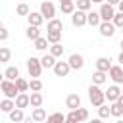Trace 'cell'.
Returning a JSON list of instances; mask_svg holds the SVG:
<instances>
[{
	"label": "cell",
	"instance_id": "10",
	"mask_svg": "<svg viewBox=\"0 0 123 123\" xmlns=\"http://www.w3.org/2000/svg\"><path fill=\"white\" fill-rule=\"evenodd\" d=\"M121 92H123V90L119 88V85L113 83V85L108 86V90H106V100H108V102H115V100L121 96Z\"/></svg>",
	"mask_w": 123,
	"mask_h": 123
},
{
	"label": "cell",
	"instance_id": "45",
	"mask_svg": "<svg viewBox=\"0 0 123 123\" xmlns=\"http://www.w3.org/2000/svg\"><path fill=\"white\" fill-rule=\"evenodd\" d=\"M117 8H119V12H123V0H121V2L117 4Z\"/></svg>",
	"mask_w": 123,
	"mask_h": 123
},
{
	"label": "cell",
	"instance_id": "44",
	"mask_svg": "<svg viewBox=\"0 0 123 123\" xmlns=\"http://www.w3.org/2000/svg\"><path fill=\"white\" fill-rule=\"evenodd\" d=\"M117 60H119V63L123 65V50H121V54H119V58H117Z\"/></svg>",
	"mask_w": 123,
	"mask_h": 123
},
{
	"label": "cell",
	"instance_id": "28",
	"mask_svg": "<svg viewBox=\"0 0 123 123\" xmlns=\"http://www.w3.org/2000/svg\"><path fill=\"white\" fill-rule=\"evenodd\" d=\"M63 52H65V50H63V46H62L60 42L50 44V54H54L56 58H62V56H63Z\"/></svg>",
	"mask_w": 123,
	"mask_h": 123
},
{
	"label": "cell",
	"instance_id": "36",
	"mask_svg": "<svg viewBox=\"0 0 123 123\" xmlns=\"http://www.w3.org/2000/svg\"><path fill=\"white\" fill-rule=\"evenodd\" d=\"M29 88H31V90H42V81H40L38 77H33V79L29 81Z\"/></svg>",
	"mask_w": 123,
	"mask_h": 123
},
{
	"label": "cell",
	"instance_id": "32",
	"mask_svg": "<svg viewBox=\"0 0 123 123\" xmlns=\"http://www.w3.org/2000/svg\"><path fill=\"white\" fill-rule=\"evenodd\" d=\"M15 85H17L19 92H27V90H29V81L23 79V77H17V79H15Z\"/></svg>",
	"mask_w": 123,
	"mask_h": 123
},
{
	"label": "cell",
	"instance_id": "19",
	"mask_svg": "<svg viewBox=\"0 0 123 123\" xmlns=\"http://www.w3.org/2000/svg\"><path fill=\"white\" fill-rule=\"evenodd\" d=\"M25 37H27L29 40H33V42H35V40L40 37V29H38L37 25H29V27H27V31H25Z\"/></svg>",
	"mask_w": 123,
	"mask_h": 123
},
{
	"label": "cell",
	"instance_id": "5",
	"mask_svg": "<svg viewBox=\"0 0 123 123\" xmlns=\"http://www.w3.org/2000/svg\"><path fill=\"white\" fill-rule=\"evenodd\" d=\"M100 17H102V21H111L113 19V15H115V10H113V6L108 2H102V6H100Z\"/></svg>",
	"mask_w": 123,
	"mask_h": 123
},
{
	"label": "cell",
	"instance_id": "24",
	"mask_svg": "<svg viewBox=\"0 0 123 123\" xmlns=\"http://www.w3.org/2000/svg\"><path fill=\"white\" fill-rule=\"evenodd\" d=\"M31 117H33V121H37V123H38V121H46V119H48L46 110H44V108H40V106L33 110V115H31Z\"/></svg>",
	"mask_w": 123,
	"mask_h": 123
},
{
	"label": "cell",
	"instance_id": "23",
	"mask_svg": "<svg viewBox=\"0 0 123 123\" xmlns=\"http://www.w3.org/2000/svg\"><path fill=\"white\" fill-rule=\"evenodd\" d=\"M13 108H15V100H13V98H6V96H4V100L0 102V110H2L4 113H10Z\"/></svg>",
	"mask_w": 123,
	"mask_h": 123
},
{
	"label": "cell",
	"instance_id": "4",
	"mask_svg": "<svg viewBox=\"0 0 123 123\" xmlns=\"http://www.w3.org/2000/svg\"><path fill=\"white\" fill-rule=\"evenodd\" d=\"M40 13L44 15V19H54V17H56V8H54V4L48 2V0H42V2H40Z\"/></svg>",
	"mask_w": 123,
	"mask_h": 123
},
{
	"label": "cell",
	"instance_id": "14",
	"mask_svg": "<svg viewBox=\"0 0 123 123\" xmlns=\"http://www.w3.org/2000/svg\"><path fill=\"white\" fill-rule=\"evenodd\" d=\"M86 23L90 27H98L102 23V17H100V12H88L86 13Z\"/></svg>",
	"mask_w": 123,
	"mask_h": 123
},
{
	"label": "cell",
	"instance_id": "39",
	"mask_svg": "<svg viewBox=\"0 0 123 123\" xmlns=\"http://www.w3.org/2000/svg\"><path fill=\"white\" fill-rule=\"evenodd\" d=\"M77 115H79V121H86L88 119V111L85 108H81V106L77 108Z\"/></svg>",
	"mask_w": 123,
	"mask_h": 123
},
{
	"label": "cell",
	"instance_id": "34",
	"mask_svg": "<svg viewBox=\"0 0 123 123\" xmlns=\"http://www.w3.org/2000/svg\"><path fill=\"white\" fill-rule=\"evenodd\" d=\"M15 12H17V15H29L31 13V10H29V6L25 4V2H21V4H17V8H15Z\"/></svg>",
	"mask_w": 123,
	"mask_h": 123
},
{
	"label": "cell",
	"instance_id": "25",
	"mask_svg": "<svg viewBox=\"0 0 123 123\" xmlns=\"http://www.w3.org/2000/svg\"><path fill=\"white\" fill-rule=\"evenodd\" d=\"M42 102H44V98H42L40 90H33L31 92V106L33 108H38V106H42Z\"/></svg>",
	"mask_w": 123,
	"mask_h": 123
},
{
	"label": "cell",
	"instance_id": "43",
	"mask_svg": "<svg viewBox=\"0 0 123 123\" xmlns=\"http://www.w3.org/2000/svg\"><path fill=\"white\" fill-rule=\"evenodd\" d=\"M108 2H110V4H111V6H117V4H119V2H121V0H108Z\"/></svg>",
	"mask_w": 123,
	"mask_h": 123
},
{
	"label": "cell",
	"instance_id": "12",
	"mask_svg": "<svg viewBox=\"0 0 123 123\" xmlns=\"http://www.w3.org/2000/svg\"><path fill=\"white\" fill-rule=\"evenodd\" d=\"M15 106H17V108H27V106H31V94L19 92V94L15 96Z\"/></svg>",
	"mask_w": 123,
	"mask_h": 123
},
{
	"label": "cell",
	"instance_id": "6",
	"mask_svg": "<svg viewBox=\"0 0 123 123\" xmlns=\"http://www.w3.org/2000/svg\"><path fill=\"white\" fill-rule=\"evenodd\" d=\"M115 25H113V21H102L100 25H98V31H100V35L102 37H106V38H110V37H113L115 35Z\"/></svg>",
	"mask_w": 123,
	"mask_h": 123
},
{
	"label": "cell",
	"instance_id": "29",
	"mask_svg": "<svg viewBox=\"0 0 123 123\" xmlns=\"http://www.w3.org/2000/svg\"><path fill=\"white\" fill-rule=\"evenodd\" d=\"M46 121H48V123H62V121H67V115H63V113L56 111V113L48 115V119H46Z\"/></svg>",
	"mask_w": 123,
	"mask_h": 123
},
{
	"label": "cell",
	"instance_id": "30",
	"mask_svg": "<svg viewBox=\"0 0 123 123\" xmlns=\"http://www.w3.org/2000/svg\"><path fill=\"white\" fill-rule=\"evenodd\" d=\"M46 29H56V31H63V23H62V19H48V25H46Z\"/></svg>",
	"mask_w": 123,
	"mask_h": 123
},
{
	"label": "cell",
	"instance_id": "37",
	"mask_svg": "<svg viewBox=\"0 0 123 123\" xmlns=\"http://www.w3.org/2000/svg\"><path fill=\"white\" fill-rule=\"evenodd\" d=\"M110 108H111V117H121V115H123V108H121L117 102H111Z\"/></svg>",
	"mask_w": 123,
	"mask_h": 123
},
{
	"label": "cell",
	"instance_id": "31",
	"mask_svg": "<svg viewBox=\"0 0 123 123\" xmlns=\"http://www.w3.org/2000/svg\"><path fill=\"white\" fill-rule=\"evenodd\" d=\"M48 44H50V42H48V38H44V37H38V38L35 40V48L40 50V52H44V50L48 48Z\"/></svg>",
	"mask_w": 123,
	"mask_h": 123
},
{
	"label": "cell",
	"instance_id": "2",
	"mask_svg": "<svg viewBox=\"0 0 123 123\" xmlns=\"http://www.w3.org/2000/svg\"><path fill=\"white\" fill-rule=\"evenodd\" d=\"M0 88H2V92H4V96L6 98H13L15 100V96L19 94V88H17V85H15V81H12V79H2V83H0Z\"/></svg>",
	"mask_w": 123,
	"mask_h": 123
},
{
	"label": "cell",
	"instance_id": "3",
	"mask_svg": "<svg viewBox=\"0 0 123 123\" xmlns=\"http://www.w3.org/2000/svg\"><path fill=\"white\" fill-rule=\"evenodd\" d=\"M42 62L38 60V58H29L27 60V71H29V75L31 77H40V73H42Z\"/></svg>",
	"mask_w": 123,
	"mask_h": 123
},
{
	"label": "cell",
	"instance_id": "42",
	"mask_svg": "<svg viewBox=\"0 0 123 123\" xmlns=\"http://www.w3.org/2000/svg\"><path fill=\"white\" fill-rule=\"evenodd\" d=\"M115 102H117V104H119V106H121V108H123V92H121V96H119V98H117V100H115Z\"/></svg>",
	"mask_w": 123,
	"mask_h": 123
},
{
	"label": "cell",
	"instance_id": "17",
	"mask_svg": "<svg viewBox=\"0 0 123 123\" xmlns=\"http://www.w3.org/2000/svg\"><path fill=\"white\" fill-rule=\"evenodd\" d=\"M10 121H13V123H19V121H25V115H23V108H13L12 111H10Z\"/></svg>",
	"mask_w": 123,
	"mask_h": 123
},
{
	"label": "cell",
	"instance_id": "46",
	"mask_svg": "<svg viewBox=\"0 0 123 123\" xmlns=\"http://www.w3.org/2000/svg\"><path fill=\"white\" fill-rule=\"evenodd\" d=\"M92 2H94V4H102L104 0H92Z\"/></svg>",
	"mask_w": 123,
	"mask_h": 123
},
{
	"label": "cell",
	"instance_id": "21",
	"mask_svg": "<svg viewBox=\"0 0 123 123\" xmlns=\"http://www.w3.org/2000/svg\"><path fill=\"white\" fill-rule=\"evenodd\" d=\"M40 62H42V67H44V69H52V67L56 65V56H54V54H44V56L40 58Z\"/></svg>",
	"mask_w": 123,
	"mask_h": 123
},
{
	"label": "cell",
	"instance_id": "18",
	"mask_svg": "<svg viewBox=\"0 0 123 123\" xmlns=\"http://www.w3.org/2000/svg\"><path fill=\"white\" fill-rule=\"evenodd\" d=\"M75 6H77V4H75L73 0H60V8H62V13H69V15H71V13L75 12Z\"/></svg>",
	"mask_w": 123,
	"mask_h": 123
},
{
	"label": "cell",
	"instance_id": "8",
	"mask_svg": "<svg viewBox=\"0 0 123 123\" xmlns=\"http://www.w3.org/2000/svg\"><path fill=\"white\" fill-rule=\"evenodd\" d=\"M108 75H110V79H111L113 83L123 85V67H121V65H111L110 71H108Z\"/></svg>",
	"mask_w": 123,
	"mask_h": 123
},
{
	"label": "cell",
	"instance_id": "27",
	"mask_svg": "<svg viewBox=\"0 0 123 123\" xmlns=\"http://www.w3.org/2000/svg\"><path fill=\"white\" fill-rule=\"evenodd\" d=\"M110 115H111V108H110L106 102H104L102 106H98V117H100V119H108Z\"/></svg>",
	"mask_w": 123,
	"mask_h": 123
},
{
	"label": "cell",
	"instance_id": "38",
	"mask_svg": "<svg viewBox=\"0 0 123 123\" xmlns=\"http://www.w3.org/2000/svg\"><path fill=\"white\" fill-rule=\"evenodd\" d=\"M113 25L115 27H123V12H115V15H113Z\"/></svg>",
	"mask_w": 123,
	"mask_h": 123
},
{
	"label": "cell",
	"instance_id": "49",
	"mask_svg": "<svg viewBox=\"0 0 123 123\" xmlns=\"http://www.w3.org/2000/svg\"><path fill=\"white\" fill-rule=\"evenodd\" d=\"M121 117H123V115H121Z\"/></svg>",
	"mask_w": 123,
	"mask_h": 123
},
{
	"label": "cell",
	"instance_id": "47",
	"mask_svg": "<svg viewBox=\"0 0 123 123\" xmlns=\"http://www.w3.org/2000/svg\"><path fill=\"white\" fill-rule=\"evenodd\" d=\"M119 46H121V50H123V38H121V42H119Z\"/></svg>",
	"mask_w": 123,
	"mask_h": 123
},
{
	"label": "cell",
	"instance_id": "35",
	"mask_svg": "<svg viewBox=\"0 0 123 123\" xmlns=\"http://www.w3.org/2000/svg\"><path fill=\"white\" fill-rule=\"evenodd\" d=\"M10 58H12V52H10V48L8 46H2L0 48V62H10Z\"/></svg>",
	"mask_w": 123,
	"mask_h": 123
},
{
	"label": "cell",
	"instance_id": "33",
	"mask_svg": "<svg viewBox=\"0 0 123 123\" xmlns=\"http://www.w3.org/2000/svg\"><path fill=\"white\" fill-rule=\"evenodd\" d=\"M77 4V10H83V12H88L90 6H92V0H75Z\"/></svg>",
	"mask_w": 123,
	"mask_h": 123
},
{
	"label": "cell",
	"instance_id": "40",
	"mask_svg": "<svg viewBox=\"0 0 123 123\" xmlns=\"http://www.w3.org/2000/svg\"><path fill=\"white\" fill-rule=\"evenodd\" d=\"M67 121L69 123H79V115H77V110H71L67 113Z\"/></svg>",
	"mask_w": 123,
	"mask_h": 123
},
{
	"label": "cell",
	"instance_id": "11",
	"mask_svg": "<svg viewBox=\"0 0 123 123\" xmlns=\"http://www.w3.org/2000/svg\"><path fill=\"white\" fill-rule=\"evenodd\" d=\"M67 62H69L71 69H75V71H77V69H83V65H85V60H83L81 54H71Z\"/></svg>",
	"mask_w": 123,
	"mask_h": 123
},
{
	"label": "cell",
	"instance_id": "16",
	"mask_svg": "<svg viewBox=\"0 0 123 123\" xmlns=\"http://www.w3.org/2000/svg\"><path fill=\"white\" fill-rule=\"evenodd\" d=\"M65 106H67L69 110H77V108L81 106V96H79V94H69V96L65 98Z\"/></svg>",
	"mask_w": 123,
	"mask_h": 123
},
{
	"label": "cell",
	"instance_id": "48",
	"mask_svg": "<svg viewBox=\"0 0 123 123\" xmlns=\"http://www.w3.org/2000/svg\"><path fill=\"white\" fill-rule=\"evenodd\" d=\"M121 90H123V86H121Z\"/></svg>",
	"mask_w": 123,
	"mask_h": 123
},
{
	"label": "cell",
	"instance_id": "15",
	"mask_svg": "<svg viewBox=\"0 0 123 123\" xmlns=\"http://www.w3.org/2000/svg\"><path fill=\"white\" fill-rule=\"evenodd\" d=\"M108 71H100V69H96L94 73H92V83L94 85H104L106 81H108Z\"/></svg>",
	"mask_w": 123,
	"mask_h": 123
},
{
	"label": "cell",
	"instance_id": "13",
	"mask_svg": "<svg viewBox=\"0 0 123 123\" xmlns=\"http://www.w3.org/2000/svg\"><path fill=\"white\" fill-rule=\"evenodd\" d=\"M27 21H29V25H37V27H40L42 21H44V15H42L40 12H31V13L27 15Z\"/></svg>",
	"mask_w": 123,
	"mask_h": 123
},
{
	"label": "cell",
	"instance_id": "41",
	"mask_svg": "<svg viewBox=\"0 0 123 123\" xmlns=\"http://www.w3.org/2000/svg\"><path fill=\"white\" fill-rule=\"evenodd\" d=\"M6 38H8V29L2 27V29H0V40H6Z\"/></svg>",
	"mask_w": 123,
	"mask_h": 123
},
{
	"label": "cell",
	"instance_id": "20",
	"mask_svg": "<svg viewBox=\"0 0 123 123\" xmlns=\"http://www.w3.org/2000/svg\"><path fill=\"white\" fill-rule=\"evenodd\" d=\"M46 38L50 44L54 42H60L62 40V31H56V29H46Z\"/></svg>",
	"mask_w": 123,
	"mask_h": 123
},
{
	"label": "cell",
	"instance_id": "7",
	"mask_svg": "<svg viewBox=\"0 0 123 123\" xmlns=\"http://www.w3.org/2000/svg\"><path fill=\"white\" fill-rule=\"evenodd\" d=\"M52 71L56 73V77H67L69 71H71V65H69V62H56Z\"/></svg>",
	"mask_w": 123,
	"mask_h": 123
},
{
	"label": "cell",
	"instance_id": "26",
	"mask_svg": "<svg viewBox=\"0 0 123 123\" xmlns=\"http://www.w3.org/2000/svg\"><path fill=\"white\" fill-rule=\"evenodd\" d=\"M4 77H6V79H12V81H15V79L19 77V69H17L15 65H10V67H6V71H4Z\"/></svg>",
	"mask_w": 123,
	"mask_h": 123
},
{
	"label": "cell",
	"instance_id": "22",
	"mask_svg": "<svg viewBox=\"0 0 123 123\" xmlns=\"http://www.w3.org/2000/svg\"><path fill=\"white\" fill-rule=\"evenodd\" d=\"M94 63H96V69H100V71H110V67H111V62H110V58H106V56L98 58Z\"/></svg>",
	"mask_w": 123,
	"mask_h": 123
},
{
	"label": "cell",
	"instance_id": "9",
	"mask_svg": "<svg viewBox=\"0 0 123 123\" xmlns=\"http://www.w3.org/2000/svg\"><path fill=\"white\" fill-rule=\"evenodd\" d=\"M71 23H73L75 27H83V25H86V12H83V10H75V12L71 13Z\"/></svg>",
	"mask_w": 123,
	"mask_h": 123
},
{
	"label": "cell",
	"instance_id": "1",
	"mask_svg": "<svg viewBox=\"0 0 123 123\" xmlns=\"http://www.w3.org/2000/svg\"><path fill=\"white\" fill-rule=\"evenodd\" d=\"M88 100H90V104L94 106V108H98V106H102L104 102H106V90H102L100 88V85H90L88 86Z\"/></svg>",
	"mask_w": 123,
	"mask_h": 123
}]
</instances>
